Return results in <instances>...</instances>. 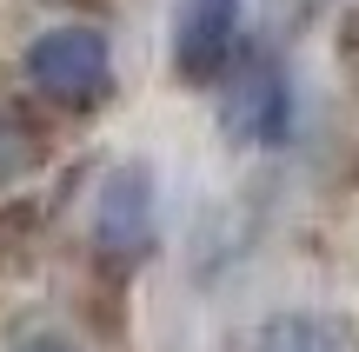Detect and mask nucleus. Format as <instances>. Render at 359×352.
I'll list each match as a JSON object with an SVG mask.
<instances>
[{"instance_id":"1","label":"nucleus","mask_w":359,"mask_h":352,"mask_svg":"<svg viewBox=\"0 0 359 352\" xmlns=\"http://www.w3.org/2000/svg\"><path fill=\"white\" fill-rule=\"evenodd\" d=\"M27 80L47 93L53 106H93L107 87H114V47H107L100 27H47V34L27 40Z\"/></svg>"},{"instance_id":"2","label":"nucleus","mask_w":359,"mask_h":352,"mask_svg":"<svg viewBox=\"0 0 359 352\" xmlns=\"http://www.w3.org/2000/svg\"><path fill=\"white\" fill-rule=\"evenodd\" d=\"M293 120V80L280 60L253 53L226 73V133L233 140H286Z\"/></svg>"},{"instance_id":"3","label":"nucleus","mask_w":359,"mask_h":352,"mask_svg":"<svg viewBox=\"0 0 359 352\" xmlns=\"http://www.w3.org/2000/svg\"><path fill=\"white\" fill-rule=\"evenodd\" d=\"M154 220H160L154 167H114L93 193V239L107 253H140L154 239Z\"/></svg>"},{"instance_id":"4","label":"nucleus","mask_w":359,"mask_h":352,"mask_svg":"<svg viewBox=\"0 0 359 352\" xmlns=\"http://www.w3.org/2000/svg\"><path fill=\"white\" fill-rule=\"evenodd\" d=\"M240 7L246 0H180V20H173V66H180V80L226 73L233 40H240Z\"/></svg>"},{"instance_id":"5","label":"nucleus","mask_w":359,"mask_h":352,"mask_svg":"<svg viewBox=\"0 0 359 352\" xmlns=\"http://www.w3.org/2000/svg\"><path fill=\"white\" fill-rule=\"evenodd\" d=\"M253 352H346V332L320 313H280L253 332Z\"/></svg>"},{"instance_id":"6","label":"nucleus","mask_w":359,"mask_h":352,"mask_svg":"<svg viewBox=\"0 0 359 352\" xmlns=\"http://www.w3.org/2000/svg\"><path fill=\"white\" fill-rule=\"evenodd\" d=\"M27 160H34V140H27V133L13 127L7 113H0V180H13V173H20Z\"/></svg>"},{"instance_id":"7","label":"nucleus","mask_w":359,"mask_h":352,"mask_svg":"<svg viewBox=\"0 0 359 352\" xmlns=\"http://www.w3.org/2000/svg\"><path fill=\"white\" fill-rule=\"evenodd\" d=\"M13 352H80V346L67 339V332H27V339L13 346Z\"/></svg>"}]
</instances>
